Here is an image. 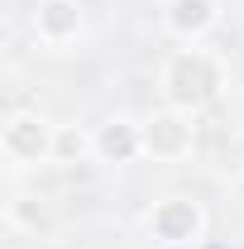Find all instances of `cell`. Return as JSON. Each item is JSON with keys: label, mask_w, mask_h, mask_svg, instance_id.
Wrapping results in <instances>:
<instances>
[{"label": "cell", "mask_w": 244, "mask_h": 249, "mask_svg": "<svg viewBox=\"0 0 244 249\" xmlns=\"http://www.w3.org/2000/svg\"><path fill=\"white\" fill-rule=\"evenodd\" d=\"M220 58L206 53V48H173L163 58V72H158V91H163V106L173 110H187V115H201L220 96Z\"/></svg>", "instance_id": "obj_1"}, {"label": "cell", "mask_w": 244, "mask_h": 249, "mask_svg": "<svg viewBox=\"0 0 244 249\" xmlns=\"http://www.w3.org/2000/svg\"><path fill=\"white\" fill-rule=\"evenodd\" d=\"M206 206L187 192H173V196H158L149 211H144V235H149L158 249H192L206 240Z\"/></svg>", "instance_id": "obj_2"}, {"label": "cell", "mask_w": 244, "mask_h": 249, "mask_svg": "<svg viewBox=\"0 0 244 249\" xmlns=\"http://www.w3.org/2000/svg\"><path fill=\"white\" fill-rule=\"evenodd\" d=\"M53 134L58 124H48L38 110H10L0 124V154L10 168H38V163H53Z\"/></svg>", "instance_id": "obj_3"}, {"label": "cell", "mask_w": 244, "mask_h": 249, "mask_svg": "<svg viewBox=\"0 0 244 249\" xmlns=\"http://www.w3.org/2000/svg\"><path fill=\"white\" fill-rule=\"evenodd\" d=\"M196 115H187V110H173V106H163V110H153L144 124V158L153 163H182L192 154V144H196Z\"/></svg>", "instance_id": "obj_4"}, {"label": "cell", "mask_w": 244, "mask_h": 249, "mask_svg": "<svg viewBox=\"0 0 244 249\" xmlns=\"http://www.w3.org/2000/svg\"><path fill=\"white\" fill-rule=\"evenodd\" d=\"M29 29L43 48L62 53L87 34V5L82 0H38L29 10Z\"/></svg>", "instance_id": "obj_5"}, {"label": "cell", "mask_w": 244, "mask_h": 249, "mask_svg": "<svg viewBox=\"0 0 244 249\" xmlns=\"http://www.w3.org/2000/svg\"><path fill=\"white\" fill-rule=\"evenodd\" d=\"M144 158V124L129 120V115H110V120L96 124V163H110V168H124Z\"/></svg>", "instance_id": "obj_6"}, {"label": "cell", "mask_w": 244, "mask_h": 249, "mask_svg": "<svg viewBox=\"0 0 244 249\" xmlns=\"http://www.w3.org/2000/svg\"><path fill=\"white\" fill-rule=\"evenodd\" d=\"M215 19H220L215 0H168L163 5V29L177 43H201L215 29Z\"/></svg>", "instance_id": "obj_7"}, {"label": "cell", "mask_w": 244, "mask_h": 249, "mask_svg": "<svg viewBox=\"0 0 244 249\" xmlns=\"http://www.w3.org/2000/svg\"><path fill=\"white\" fill-rule=\"evenodd\" d=\"M87 158H96V129H87V124H77V120L58 124V134H53V163L77 168Z\"/></svg>", "instance_id": "obj_8"}, {"label": "cell", "mask_w": 244, "mask_h": 249, "mask_svg": "<svg viewBox=\"0 0 244 249\" xmlns=\"http://www.w3.org/2000/svg\"><path fill=\"white\" fill-rule=\"evenodd\" d=\"M5 220H10V230H19V235H48V230H53V211H48L38 196H15V201L5 206Z\"/></svg>", "instance_id": "obj_9"}]
</instances>
